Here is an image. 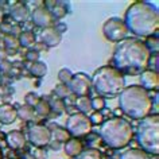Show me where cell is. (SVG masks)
Instances as JSON below:
<instances>
[{"label":"cell","mask_w":159,"mask_h":159,"mask_svg":"<svg viewBox=\"0 0 159 159\" xmlns=\"http://www.w3.org/2000/svg\"><path fill=\"white\" fill-rule=\"evenodd\" d=\"M100 138L109 148L121 150L131 143L134 138V128L129 121L121 117H112L104 120L100 127Z\"/></svg>","instance_id":"obj_5"},{"label":"cell","mask_w":159,"mask_h":159,"mask_svg":"<svg viewBox=\"0 0 159 159\" xmlns=\"http://www.w3.org/2000/svg\"><path fill=\"white\" fill-rule=\"evenodd\" d=\"M3 19H4V10H3L2 6H0V25L3 23Z\"/></svg>","instance_id":"obj_39"},{"label":"cell","mask_w":159,"mask_h":159,"mask_svg":"<svg viewBox=\"0 0 159 159\" xmlns=\"http://www.w3.org/2000/svg\"><path fill=\"white\" fill-rule=\"evenodd\" d=\"M102 35L107 41L119 43L128 37V30L120 18H109L102 25Z\"/></svg>","instance_id":"obj_8"},{"label":"cell","mask_w":159,"mask_h":159,"mask_svg":"<svg viewBox=\"0 0 159 159\" xmlns=\"http://www.w3.org/2000/svg\"><path fill=\"white\" fill-rule=\"evenodd\" d=\"M11 27H12V25H10V23H2V25H0V30H2L3 33H6V35H8L11 31Z\"/></svg>","instance_id":"obj_36"},{"label":"cell","mask_w":159,"mask_h":159,"mask_svg":"<svg viewBox=\"0 0 159 159\" xmlns=\"http://www.w3.org/2000/svg\"><path fill=\"white\" fill-rule=\"evenodd\" d=\"M119 108L134 120H142L152 111V98L140 85H129L119 94Z\"/></svg>","instance_id":"obj_3"},{"label":"cell","mask_w":159,"mask_h":159,"mask_svg":"<svg viewBox=\"0 0 159 159\" xmlns=\"http://www.w3.org/2000/svg\"><path fill=\"white\" fill-rule=\"evenodd\" d=\"M0 67H2V70L8 71V70H10V67H11V63H10V62H7L6 59H4V61H2V63H0Z\"/></svg>","instance_id":"obj_37"},{"label":"cell","mask_w":159,"mask_h":159,"mask_svg":"<svg viewBox=\"0 0 159 159\" xmlns=\"http://www.w3.org/2000/svg\"><path fill=\"white\" fill-rule=\"evenodd\" d=\"M6 57H7V50L6 49H0V59H2V61H4L6 59Z\"/></svg>","instance_id":"obj_38"},{"label":"cell","mask_w":159,"mask_h":159,"mask_svg":"<svg viewBox=\"0 0 159 159\" xmlns=\"http://www.w3.org/2000/svg\"><path fill=\"white\" fill-rule=\"evenodd\" d=\"M6 142H7V146H8L11 150H22L23 147L26 146L27 139L22 131L14 129V131H10V132L6 135Z\"/></svg>","instance_id":"obj_14"},{"label":"cell","mask_w":159,"mask_h":159,"mask_svg":"<svg viewBox=\"0 0 159 159\" xmlns=\"http://www.w3.org/2000/svg\"><path fill=\"white\" fill-rule=\"evenodd\" d=\"M63 151L69 158H77L82 152V143L80 142V139L70 138L63 144Z\"/></svg>","instance_id":"obj_17"},{"label":"cell","mask_w":159,"mask_h":159,"mask_svg":"<svg viewBox=\"0 0 159 159\" xmlns=\"http://www.w3.org/2000/svg\"><path fill=\"white\" fill-rule=\"evenodd\" d=\"M144 45L147 46V49L150 50V53L152 50L155 51V53H158V37H157V34L151 35V37L147 38V41L144 42Z\"/></svg>","instance_id":"obj_28"},{"label":"cell","mask_w":159,"mask_h":159,"mask_svg":"<svg viewBox=\"0 0 159 159\" xmlns=\"http://www.w3.org/2000/svg\"><path fill=\"white\" fill-rule=\"evenodd\" d=\"M25 101H26V105H29V107H34L38 104V101H39V96L37 93H34V92H30V93H27L26 96H25Z\"/></svg>","instance_id":"obj_31"},{"label":"cell","mask_w":159,"mask_h":159,"mask_svg":"<svg viewBox=\"0 0 159 159\" xmlns=\"http://www.w3.org/2000/svg\"><path fill=\"white\" fill-rule=\"evenodd\" d=\"M71 77H73V73H71L69 69H66V67H63V69H61L58 71V80L61 81V84H63V85L69 84Z\"/></svg>","instance_id":"obj_27"},{"label":"cell","mask_w":159,"mask_h":159,"mask_svg":"<svg viewBox=\"0 0 159 159\" xmlns=\"http://www.w3.org/2000/svg\"><path fill=\"white\" fill-rule=\"evenodd\" d=\"M151 53L142 39L127 38L119 42L113 50V67L124 74H140L150 65Z\"/></svg>","instance_id":"obj_1"},{"label":"cell","mask_w":159,"mask_h":159,"mask_svg":"<svg viewBox=\"0 0 159 159\" xmlns=\"http://www.w3.org/2000/svg\"><path fill=\"white\" fill-rule=\"evenodd\" d=\"M3 45L6 47H8V49H16L19 46L18 38L12 37V35H6V37L3 38Z\"/></svg>","instance_id":"obj_29"},{"label":"cell","mask_w":159,"mask_h":159,"mask_svg":"<svg viewBox=\"0 0 159 159\" xmlns=\"http://www.w3.org/2000/svg\"><path fill=\"white\" fill-rule=\"evenodd\" d=\"M139 81H140V86L143 89H146L147 92H150V90H155L157 92L159 88V75L154 70L146 69L144 71H142Z\"/></svg>","instance_id":"obj_12"},{"label":"cell","mask_w":159,"mask_h":159,"mask_svg":"<svg viewBox=\"0 0 159 159\" xmlns=\"http://www.w3.org/2000/svg\"><path fill=\"white\" fill-rule=\"evenodd\" d=\"M33 157L35 159H46V151L43 148H37V147H35L33 151Z\"/></svg>","instance_id":"obj_35"},{"label":"cell","mask_w":159,"mask_h":159,"mask_svg":"<svg viewBox=\"0 0 159 159\" xmlns=\"http://www.w3.org/2000/svg\"><path fill=\"white\" fill-rule=\"evenodd\" d=\"M78 159H102V157L97 148H88L78 155Z\"/></svg>","instance_id":"obj_26"},{"label":"cell","mask_w":159,"mask_h":159,"mask_svg":"<svg viewBox=\"0 0 159 159\" xmlns=\"http://www.w3.org/2000/svg\"><path fill=\"white\" fill-rule=\"evenodd\" d=\"M0 159H3V154H2V150H0Z\"/></svg>","instance_id":"obj_41"},{"label":"cell","mask_w":159,"mask_h":159,"mask_svg":"<svg viewBox=\"0 0 159 159\" xmlns=\"http://www.w3.org/2000/svg\"><path fill=\"white\" fill-rule=\"evenodd\" d=\"M10 16L14 19L15 22H26L30 18V10L26 4L20 2H16L15 4L11 6L10 8Z\"/></svg>","instance_id":"obj_15"},{"label":"cell","mask_w":159,"mask_h":159,"mask_svg":"<svg viewBox=\"0 0 159 159\" xmlns=\"http://www.w3.org/2000/svg\"><path fill=\"white\" fill-rule=\"evenodd\" d=\"M90 84L98 97H116L125 88V78L113 66L105 65L93 73Z\"/></svg>","instance_id":"obj_4"},{"label":"cell","mask_w":159,"mask_h":159,"mask_svg":"<svg viewBox=\"0 0 159 159\" xmlns=\"http://www.w3.org/2000/svg\"><path fill=\"white\" fill-rule=\"evenodd\" d=\"M50 132H51V142L58 143V144L59 143H65L66 140L70 139L69 132L66 131V128H62V127H54Z\"/></svg>","instance_id":"obj_18"},{"label":"cell","mask_w":159,"mask_h":159,"mask_svg":"<svg viewBox=\"0 0 159 159\" xmlns=\"http://www.w3.org/2000/svg\"><path fill=\"white\" fill-rule=\"evenodd\" d=\"M18 119L16 108L11 104H3L0 105V123L4 125H10L15 123Z\"/></svg>","instance_id":"obj_16"},{"label":"cell","mask_w":159,"mask_h":159,"mask_svg":"<svg viewBox=\"0 0 159 159\" xmlns=\"http://www.w3.org/2000/svg\"><path fill=\"white\" fill-rule=\"evenodd\" d=\"M123 22L128 33L138 38H148L158 33V8L148 2H135L127 8Z\"/></svg>","instance_id":"obj_2"},{"label":"cell","mask_w":159,"mask_h":159,"mask_svg":"<svg viewBox=\"0 0 159 159\" xmlns=\"http://www.w3.org/2000/svg\"><path fill=\"white\" fill-rule=\"evenodd\" d=\"M30 73L34 75V77H45V75L47 74V65L45 62H41V61H37L34 63H31V66L29 67Z\"/></svg>","instance_id":"obj_21"},{"label":"cell","mask_w":159,"mask_h":159,"mask_svg":"<svg viewBox=\"0 0 159 159\" xmlns=\"http://www.w3.org/2000/svg\"><path fill=\"white\" fill-rule=\"evenodd\" d=\"M26 58H27V61L31 62V63L39 61V53H38V50H29V51H27V54H26Z\"/></svg>","instance_id":"obj_34"},{"label":"cell","mask_w":159,"mask_h":159,"mask_svg":"<svg viewBox=\"0 0 159 159\" xmlns=\"http://www.w3.org/2000/svg\"><path fill=\"white\" fill-rule=\"evenodd\" d=\"M2 47H3V39L0 38V49H2Z\"/></svg>","instance_id":"obj_40"},{"label":"cell","mask_w":159,"mask_h":159,"mask_svg":"<svg viewBox=\"0 0 159 159\" xmlns=\"http://www.w3.org/2000/svg\"><path fill=\"white\" fill-rule=\"evenodd\" d=\"M54 92H55V94H57L59 98L67 97L69 94H71V93H70V90H69V86H67V85H63V84H59V85L55 86Z\"/></svg>","instance_id":"obj_30"},{"label":"cell","mask_w":159,"mask_h":159,"mask_svg":"<svg viewBox=\"0 0 159 159\" xmlns=\"http://www.w3.org/2000/svg\"><path fill=\"white\" fill-rule=\"evenodd\" d=\"M75 107L78 108V111L84 115H88L93 111L92 108V98H89L88 96L86 97H78L77 101H75Z\"/></svg>","instance_id":"obj_22"},{"label":"cell","mask_w":159,"mask_h":159,"mask_svg":"<svg viewBox=\"0 0 159 159\" xmlns=\"http://www.w3.org/2000/svg\"><path fill=\"white\" fill-rule=\"evenodd\" d=\"M30 15L31 19H33V23L35 26L41 27V29H47V27H51V25H53L54 16L51 15L50 10L46 8V6L37 7Z\"/></svg>","instance_id":"obj_11"},{"label":"cell","mask_w":159,"mask_h":159,"mask_svg":"<svg viewBox=\"0 0 159 159\" xmlns=\"http://www.w3.org/2000/svg\"><path fill=\"white\" fill-rule=\"evenodd\" d=\"M92 108L96 111V112H100L101 109L105 108V100L102 97H94L92 98Z\"/></svg>","instance_id":"obj_32"},{"label":"cell","mask_w":159,"mask_h":159,"mask_svg":"<svg viewBox=\"0 0 159 159\" xmlns=\"http://www.w3.org/2000/svg\"><path fill=\"white\" fill-rule=\"evenodd\" d=\"M34 109H35V113L39 115L41 117H47L51 113L50 104H49V101L45 100V98H43V100H42V98H39L38 104L34 107Z\"/></svg>","instance_id":"obj_24"},{"label":"cell","mask_w":159,"mask_h":159,"mask_svg":"<svg viewBox=\"0 0 159 159\" xmlns=\"http://www.w3.org/2000/svg\"><path fill=\"white\" fill-rule=\"evenodd\" d=\"M92 127L93 125L89 120V116L81 112L70 115L66 121V131L69 132L71 138H75V139L84 138L86 135H89L90 131H92Z\"/></svg>","instance_id":"obj_7"},{"label":"cell","mask_w":159,"mask_h":159,"mask_svg":"<svg viewBox=\"0 0 159 159\" xmlns=\"http://www.w3.org/2000/svg\"><path fill=\"white\" fill-rule=\"evenodd\" d=\"M26 139H29V142L37 148H45L51 142V132L43 124H33L29 127Z\"/></svg>","instance_id":"obj_9"},{"label":"cell","mask_w":159,"mask_h":159,"mask_svg":"<svg viewBox=\"0 0 159 159\" xmlns=\"http://www.w3.org/2000/svg\"><path fill=\"white\" fill-rule=\"evenodd\" d=\"M16 112H18V117L23 121H33L35 119V115H37L33 107H29L26 104L19 107V108L16 109Z\"/></svg>","instance_id":"obj_19"},{"label":"cell","mask_w":159,"mask_h":159,"mask_svg":"<svg viewBox=\"0 0 159 159\" xmlns=\"http://www.w3.org/2000/svg\"><path fill=\"white\" fill-rule=\"evenodd\" d=\"M50 108H51V112H54L57 116H59V115L63 113V111H65V102H63V100H61V98H53L50 102Z\"/></svg>","instance_id":"obj_25"},{"label":"cell","mask_w":159,"mask_h":159,"mask_svg":"<svg viewBox=\"0 0 159 159\" xmlns=\"http://www.w3.org/2000/svg\"><path fill=\"white\" fill-rule=\"evenodd\" d=\"M136 142L146 154H159V116L148 115L142 119L136 128Z\"/></svg>","instance_id":"obj_6"},{"label":"cell","mask_w":159,"mask_h":159,"mask_svg":"<svg viewBox=\"0 0 159 159\" xmlns=\"http://www.w3.org/2000/svg\"><path fill=\"white\" fill-rule=\"evenodd\" d=\"M67 86H69L70 93L74 94L75 97H86L92 89L90 77L85 73H75L73 74Z\"/></svg>","instance_id":"obj_10"},{"label":"cell","mask_w":159,"mask_h":159,"mask_svg":"<svg viewBox=\"0 0 159 159\" xmlns=\"http://www.w3.org/2000/svg\"><path fill=\"white\" fill-rule=\"evenodd\" d=\"M120 159H150L144 151L140 148H131L121 154Z\"/></svg>","instance_id":"obj_23"},{"label":"cell","mask_w":159,"mask_h":159,"mask_svg":"<svg viewBox=\"0 0 159 159\" xmlns=\"http://www.w3.org/2000/svg\"><path fill=\"white\" fill-rule=\"evenodd\" d=\"M62 39V34L61 31L58 30V27H47V29H43L41 33V41L45 43L47 47H55L61 43Z\"/></svg>","instance_id":"obj_13"},{"label":"cell","mask_w":159,"mask_h":159,"mask_svg":"<svg viewBox=\"0 0 159 159\" xmlns=\"http://www.w3.org/2000/svg\"><path fill=\"white\" fill-rule=\"evenodd\" d=\"M35 41H37L35 34L31 33V31H22V34L18 37L19 45L22 47H25V49H30L31 46H34Z\"/></svg>","instance_id":"obj_20"},{"label":"cell","mask_w":159,"mask_h":159,"mask_svg":"<svg viewBox=\"0 0 159 159\" xmlns=\"http://www.w3.org/2000/svg\"><path fill=\"white\" fill-rule=\"evenodd\" d=\"M89 120L92 123V125L93 124H101V123L104 121V116H102L101 112H94L89 116Z\"/></svg>","instance_id":"obj_33"}]
</instances>
